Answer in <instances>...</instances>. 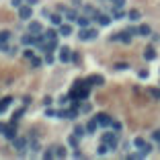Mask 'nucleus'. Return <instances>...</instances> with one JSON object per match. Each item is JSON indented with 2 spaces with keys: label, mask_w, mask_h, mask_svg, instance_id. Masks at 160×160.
<instances>
[{
  "label": "nucleus",
  "mask_w": 160,
  "mask_h": 160,
  "mask_svg": "<svg viewBox=\"0 0 160 160\" xmlns=\"http://www.w3.org/2000/svg\"><path fill=\"white\" fill-rule=\"evenodd\" d=\"M97 19H99V23L103 25V27H105V25H109V23H111V19H109V17H107V14H99V17H97Z\"/></svg>",
  "instance_id": "f8f14e48"
},
{
  "label": "nucleus",
  "mask_w": 160,
  "mask_h": 160,
  "mask_svg": "<svg viewBox=\"0 0 160 160\" xmlns=\"http://www.w3.org/2000/svg\"><path fill=\"white\" fill-rule=\"evenodd\" d=\"M144 56L148 57V60H154V57H156V51H154V47H148V49L144 51Z\"/></svg>",
  "instance_id": "4468645a"
},
{
  "label": "nucleus",
  "mask_w": 160,
  "mask_h": 160,
  "mask_svg": "<svg viewBox=\"0 0 160 160\" xmlns=\"http://www.w3.org/2000/svg\"><path fill=\"white\" fill-rule=\"evenodd\" d=\"M11 97H6V99H4V101H2V103H0V111H4V109H6V107H8V105H11Z\"/></svg>",
  "instance_id": "f3484780"
},
{
  "label": "nucleus",
  "mask_w": 160,
  "mask_h": 160,
  "mask_svg": "<svg viewBox=\"0 0 160 160\" xmlns=\"http://www.w3.org/2000/svg\"><path fill=\"white\" fill-rule=\"evenodd\" d=\"M45 113H47V115H49V117H54V115H57V113H56V111H54V109H47Z\"/></svg>",
  "instance_id": "7c9ffc66"
},
{
  "label": "nucleus",
  "mask_w": 160,
  "mask_h": 160,
  "mask_svg": "<svg viewBox=\"0 0 160 160\" xmlns=\"http://www.w3.org/2000/svg\"><path fill=\"white\" fill-rule=\"evenodd\" d=\"M80 39H94L97 37V31H91V29H84V31H80L78 33Z\"/></svg>",
  "instance_id": "39448f33"
},
{
  "label": "nucleus",
  "mask_w": 160,
  "mask_h": 160,
  "mask_svg": "<svg viewBox=\"0 0 160 160\" xmlns=\"http://www.w3.org/2000/svg\"><path fill=\"white\" fill-rule=\"evenodd\" d=\"M57 117H68V111H66V109H64V111H60V113H57Z\"/></svg>",
  "instance_id": "c756f323"
},
{
  "label": "nucleus",
  "mask_w": 160,
  "mask_h": 160,
  "mask_svg": "<svg viewBox=\"0 0 160 160\" xmlns=\"http://www.w3.org/2000/svg\"><path fill=\"white\" fill-rule=\"evenodd\" d=\"M8 37H11V33H8V31H2V33H0V41H6Z\"/></svg>",
  "instance_id": "a878e982"
},
{
  "label": "nucleus",
  "mask_w": 160,
  "mask_h": 160,
  "mask_svg": "<svg viewBox=\"0 0 160 160\" xmlns=\"http://www.w3.org/2000/svg\"><path fill=\"white\" fill-rule=\"evenodd\" d=\"M86 94H88V84L86 82H76V88L70 92L72 99H86Z\"/></svg>",
  "instance_id": "f257e3e1"
},
{
  "label": "nucleus",
  "mask_w": 160,
  "mask_h": 160,
  "mask_svg": "<svg viewBox=\"0 0 160 160\" xmlns=\"http://www.w3.org/2000/svg\"><path fill=\"white\" fill-rule=\"evenodd\" d=\"M109 146H107V144H103V146H101V148H99V154H107V152H109Z\"/></svg>",
  "instance_id": "393cba45"
},
{
  "label": "nucleus",
  "mask_w": 160,
  "mask_h": 160,
  "mask_svg": "<svg viewBox=\"0 0 160 160\" xmlns=\"http://www.w3.org/2000/svg\"><path fill=\"white\" fill-rule=\"evenodd\" d=\"M0 131H2L4 136L8 137V140H14V127H12V125H6V123H0Z\"/></svg>",
  "instance_id": "7ed1b4c3"
},
{
  "label": "nucleus",
  "mask_w": 160,
  "mask_h": 160,
  "mask_svg": "<svg viewBox=\"0 0 160 160\" xmlns=\"http://www.w3.org/2000/svg\"><path fill=\"white\" fill-rule=\"evenodd\" d=\"M76 21L80 27H88V19H84V17H76Z\"/></svg>",
  "instance_id": "6ab92c4d"
},
{
  "label": "nucleus",
  "mask_w": 160,
  "mask_h": 160,
  "mask_svg": "<svg viewBox=\"0 0 160 160\" xmlns=\"http://www.w3.org/2000/svg\"><path fill=\"white\" fill-rule=\"evenodd\" d=\"M137 33H142V35H150V27H148V25H142V27L137 29Z\"/></svg>",
  "instance_id": "a211bd4d"
},
{
  "label": "nucleus",
  "mask_w": 160,
  "mask_h": 160,
  "mask_svg": "<svg viewBox=\"0 0 160 160\" xmlns=\"http://www.w3.org/2000/svg\"><path fill=\"white\" fill-rule=\"evenodd\" d=\"M19 17H21V19H29V17H31V4H29V6H21Z\"/></svg>",
  "instance_id": "0eeeda50"
},
{
  "label": "nucleus",
  "mask_w": 160,
  "mask_h": 160,
  "mask_svg": "<svg viewBox=\"0 0 160 160\" xmlns=\"http://www.w3.org/2000/svg\"><path fill=\"white\" fill-rule=\"evenodd\" d=\"M60 33L62 35H70L72 33V27H70V25H62V27H60Z\"/></svg>",
  "instance_id": "dca6fc26"
},
{
  "label": "nucleus",
  "mask_w": 160,
  "mask_h": 160,
  "mask_svg": "<svg viewBox=\"0 0 160 160\" xmlns=\"http://www.w3.org/2000/svg\"><path fill=\"white\" fill-rule=\"evenodd\" d=\"M140 19V12L137 11H129V21H137Z\"/></svg>",
  "instance_id": "4be33fe9"
},
{
  "label": "nucleus",
  "mask_w": 160,
  "mask_h": 160,
  "mask_svg": "<svg viewBox=\"0 0 160 160\" xmlns=\"http://www.w3.org/2000/svg\"><path fill=\"white\" fill-rule=\"evenodd\" d=\"M23 43H25V45H33V43H37V37H31V35H25V37H23Z\"/></svg>",
  "instance_id": "9d476101"
},
{
  "label": "nucleus",
  "mask_w": 160,
  "mask_h": 160,
  "mask_svg": "<svg viewBox=\"0 0 160 160\" xmlns=\"http://www.w3.org/2000/svg\"><path fill=\"white\" fill-rule=\"evenodd\" d=\"M51 23L54 25H62V17H60V14H51Z\"/></svg>",
  "instance_id": "5701e85b"
},
{
  "label": "nucleus",
  "mask_w": 160,
  "mask_h": 160,
  "mask_svg": "<svg viewBox=\"0 0 160 160\" xmlns=\"http://www.w3.org/2000/svg\"><path fill=\"white\" fill-rule=\"evenodd\" d=\"M111 127H113V129H121V123H117V121H111Z\"/></svg>",
  "instance_id": "cd10ccee"
},
{
  "label": "nucleus",
  "mask_w": 160,
  "mask_h": 160,
  "mask_svg": "<svg viewBox=\"0 0 160 160\" xmlns=\"http://www.w3.org/2000/svg\"><path fill=\"white\" fill-rule=\"evenodd\" d=\"M115 2V6H123V2H125V0H113Z\"/></svg>",
  "instance_id": "473e14b6"
},
{
  "label": "nucleus",
  "mask_w": 160,
  "mask_h": 160,
  "mask_svg": "<svg viewBox=\"0 0 160 160\" xmlns=\"http://www.w3.org/2000/svg\"><path fill=\"white\" fill-rule=\"evenodd\" d=\"M74 136H76V137L84 136V127H82V125H76V129H74Z\"/></svg>",
  "instance_id": "412c9836"
},
{
  "label": "nucleus",
  "mask_w": 160,
  "mask_h": 160,
  "mask_svg": "<svg viewBox=\"0 0 160 160\" xmlns=\"http://www.w3.org/2000/svg\"><path fill=\"white\" fill-rule=\"evenodd\" d=\"M29 60H31V64H33V66H39V60H37V57H33V56H31Z\"/></svg>",
  "instance_id": "c85d7f7f"
},
{
  "label": "nucleus",
  "mask_w": 160,
  "mask_h": 160,
  "mask_svg": "<svg viewBox=\"0 0 160 160\" xmlns=\"http://www.w3.org/2000/svg\"><path fill=\"white\" fill-rule=\"evenodd\" d=\"M154 140H158V142H160V131H154Z\"/></svg>",
  "instance_id": "f704fd0d"
},
{
  "label": "nucleus",
  "mask_w": 160,
  "mask_h": 160,
  "mask_svg": "<svg viewBox=\"0 0 160 160\" xmlns=\"http://www.w3.org/2000/svg\"><path fill=\"white\" fill-rule=\"evenodd\" d=\"M70 57H72L70 49H68V47H64V49H62V54H60V60H62V62H68Z\"/></svg>",
  "instance_id": "1a4fd4ad"
},
{
  "label": "nucleus",
  "mask_w": 160,
  "mask_h": 160,
  "mask_svg": "<svg viewBox=\"0 0 160 160\" xmlns=\"http://www.w3.org/2000/svg\"><path fill=\"white\" fill-rule=\"evenodd\" d=\"M21 2H23V0H12V4H14V6H21Z\"/></svg>",
  "instance_id": "72a5a7b5"
},
{
  "label": "nucleus",
  "mask_w": 160,
  "mask_h": 160,
  "mask_svg": "<svg viewBox=\"0 0 160 160\" xmlns=\"http://www.w3.org/2000/svg\"><path fill=\"white\" fill-rule=\"evenodd\" d=\"M86 84L88 86H94V84L99 86V84H103V76H91V78L86 80Z\"/></svg>",
  "instance_id": "6e6552de"
},
{
  "label": "nucleus",
  "mask_w": 160,
  "mask_h": 160,
  "mask_svg": "<svg viewBox=\"0 0 160 160\" xmlns=\"http://www.w3.org/2000/svg\"><path fill=\"white\" fill-rule=\"evenodd\" d=\"M97 125H99V121H97V119H92V121H88V125H86V131H94V129H97Z\"/></svg>",
  "instance_id": "2eb2a0df"
},
{
  "label": "nucleus",
  "mask_w": 160,
  "mask_h": 160,
  "mask_svg": "<svg viewBox=\"0 0 160 160\" xmlns=\"http://www.w3.org/2000/svg\"><path fill=\"white\" fill-rule=\"evenodd\" d=\"M72 60H74L76 64H80V56H78V54H74V56H72Z\"/></svg>",
  "instance_id": "2f4dec72"
},
{
  "label": "nucleus",
  "mask_w": 160,
  "mask_h": 160,
  "mask_svg": "<svg viewBox=\"0 0 160 160\" xmlns=\"http://www.w3.org/2000/svg\"><path fill=\"white\" fill-rule=\"evenodd\" d=\"M12 142H14V148L19 150V152H21V154H23V152H25V144H27V142H25L23 137H14V140H12Z\"/></svg>",
  "instance_id": "423d86ee"
},
{
  "label": "nucleus",
  "mask_w": 160,
  "mask_h": 160,
  "mask_svg": "<svg viewBox=\"0 0 160 160\" xmlns=\"http://www.w3.org/2000/svg\"><path fill=\"white\" fill-rule=\"evenodd\" d=\"M56 152H54V156H57V158H62V156H66V150L64 148H54Z\"/></svg>",
  "instance_id": "aec40b11"
},
{
  "label": "nucleus",
  "mask_w": 160,
  "mask_h": 160,
  "mask_svg": "<svg viewBox=\"0 0 160 160\" xmlns=\"http://www.w3.org/2000/svg\"><path fill=\"white\" fill-rule=\"evenodd\" d=\"M97 121H99V125H105V127L111 125V117H109L107 113H99L97 115Z\"/></svg>",
  "instance_id": "20e7f679"
},
{
  "label": "nucleus",
  "mask_w": 160,
  "mask_h": 160,
  "mask_svg": "<svg viewBox=\"0 0 160 160\" xmlns=\"http://www.w3.org/2000/svg\"><path fill=\"white\" fill-rule=\"evenodd\" d=\"M23 2H27V4H35L37 0H23Z\"/></svg>",
  "instance_id": "c9c22d12"
},
{
  "label": "nucleus",
  "mask_w": 160,
  "mask_h": 160,
  "mask_svg": "<svg viewBox=\"0 0 160 160\" xmlns=\"http://www.w3.org/2000/svg\"><path fill=\"white\" fill-rule=\"evenodd\" d=\"M105 144H107V146H109V148L111 150H115L117 148V142H119V137H117V134H105Z\"/></svg>",
  "instance_id": "f03ea898"
},
{
  "label": "nucleus",
  "mask_w": 160,
  "mask_h": 160,
  "mask_svg": "<svg viewBox=\"0 0 160 160\" xmlns=\"http://www.w3.org/2000/svg\"><path fill=\"white\" fill-rule=\"evenodd\" d=\"M29 33H41V25L39 23H31L29 25Z\"/></svg>",
  "instance_id": "9b49d317"
},
{
  "label": "nucleus",
  "mask_w": 160,
  "mask_h": 160,
  "mask_svg": "<svg viewBox=\"0 0 160 160\" xmlns=\"http://www.w3.org/2000/svg\"><path fill=\"white\" fill-rule=\"evenodd\" d=\"M134 144H136L137 148H144V146H146V142H144L142 137H136V142H134Z\"/></svg>",
  "instance_id": "b1692460"
},
{
  "label": "nucleus",
  "mask_w": 160,
  "mask_h": 160,
  "mask_svg": "<svg viewBox=\"0 0 160 160\" xmlns=\"http://www.w3.org/2000/svg\"><path fill=\"white\" fill-rule=\"evenodd\" d=\"M113 17H115V19H121V17H123V14H121V11H119V6L113 11Z\"/></svg>",
  "instance_id": "bb28decb"
},
{
  "label": "nucleus",
  "mask_w": 160,
  "mask_h": 160,
  "mask_svg": "<svg viewBox=\"0 0 160 160\" xmlns=\"http://www.w3.org/2000/svg\"><path fill=\"white\" fill-rule=\"evenodd\" d=\"M60 11L64 12V14H66L68 19H76V12H74V11H70V8H62V6H60Z\"/></svg>",
  "instance_id": "ddd939ff"
}]
</instances>
